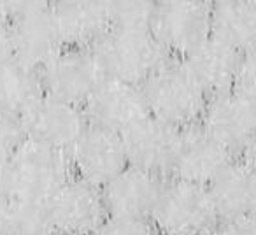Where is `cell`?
<instances>
[{
	"mask_svg": "<svg viewBox=\"0 0 256 235\" xmlns=\"http://www.w3.org/2000/svg\"><path fill=\"white\" fill-rule=\"evenodd\" d=\"M107 78L142 86L168 60L151 28L110 26L93 48Z\"/></svg>",
	"mask_w": 256,
	"mask_h": 235,
	"instance_id": "6da1fadb",
	"label": "cell"
},
{
	"mask_svg": "<svg viewBox=\"0 0 256 235\" xmlns=\"http://www.w3.org/2000/svg\"><path fill=\"white\" fill-rule=\"evenodd\" d=\"M150 116L178 130L198 125L209 95L181 60H168L142 84Z\"/></svg>",
	"mask_w": 256,
	"mask_h": 235,
	"instance_id": "7a4b0ae2",
	"label": "cell"
},
{
	"mask_svg": "<svg viewBox=\"0 0 256 235\" xmlns=\"http://www.w3.org/2000/svg\"><path fill=\"white\" fill-rule=\"evenodd\" d=\"M12 198L46 204L72 178L68 153L26 139L8 162Z\"/></svg>",
	"mask_w": 256,
	"mask_h": 235,
	"instance_id": "3957f363",
	"label": "cell"
},
{
	"mask_svg": "<svg viewBox=\"0 0 256 235\" xmlns=\"http://www.w3.org/2000/svg\"><path fill=\"white\" fill-rule=\"evenodd\" d=\"M150 221L162 235H207L220 214L207 186L168 178Z\"/></svg>",
	"mask_w": 256,
	"mask_h": 235,
	"instance_id": "277c9868",
	"label": "cell"
},
{
	"mask_svg": "<svg viewBox=\"0 0 256 235\" xmlns=\"http://www.w3.org/2000/svg\"><path fill=\"white\" fill-rule=\"evenodd\" d=\"M0 16L11 25L14 56L34 68H42L64 48L53 4L0 2Z\"/></svg>",
	"mask_w": 256,
	"mask_h": 235,
	"instance_id": "5b68a950",
	"label": "cell"
},
{
	"mask_svg": "<svg viewBox=\"0 0 256 235\" xmlns=\"http://www.w3.org/2000/svg\"><path fill=\"white\" fill-rule=\"evenodd\" d=\"M151 32L174 60H182L212 36V2H156Z\"/></svg>",
	"mask_w": 256,
	"mask_h": 235,
	"instance_id": "8992f818",
	"label": "cell"
},
{
	"mask_svg": "<svg viewBox=\"0 0 256 235\" xmlns=\"http://www.w3.org/2000/svg\"><path fill=\"white\" fill-rule=\"evenodd\" d=\"M44 93L84 107L107 79L93 48H62L40 68Z\"/></svg>",
	"mask_w": 256,
	"mask_h": 235,
	"instance_id": "52a82bcc",
	"label": "cell"
},
{
	"mask_svg": "<svg viewBox=\"0 0 256 235\" xmlns=\"http://www.w3.org/2000/svg\"><path fill=\"white\" fill-rule=\"evenodd\" d=\"M26 139L68 153L90 126L84 107L42 93L20 116Z\"/></svg>",
	"mask_w": 256,
	"mask_h": 235,
	"instance_id": "ba28073f",
	"label": "cell"
},
{
	"mask_svg": "<svg viewBox=\"0 0 256 235\" xmlns=\"http://www.w3.org/2000/svg\"><path fill=\"white\" fill-rule=\"evenodd\" d=\"M53 234L92 235L107 220L102 188L72 176L44 204Z\"/></svg>",
	"mask_w": 256,
	"mask_h": 235,
	"instance_id": "9c48e42d",
	"label": "cell"
},
{
	"mask_svg": "<svg viewBox=\"0 0 256 235\" xmlns=\"http://www.w3.org/2000/svg\"><path fill=\"white\" fill-rule=\"evenodd\" d=\"M200 126L234 156H240L256 136V100L235 88L209 96Z\"/></svg>",
	"mask_w": 256,
	"mask_h": 235,
	"instance_id": "30bf717a",
	"label": "cell"
},
{
	"mask_svg": "<svg viewBox=\"0 0 256 235\" xmlns=\"http://www.w3.org/2000/svg\"><path fill=\"white\" fill-rule=\"evenodd\" d=\"M72 176L104 188L128 167L123 139L120 134L90 123L78 142L68 150Z\"/></svg>",
	"mask_w": 256,
	"mask_h": 235,
	"instance_id": "8fae6325",
	"label": "cell"
},
{
	"mask_svg": "<svg viewBox=\"0 0 256 235\" xmlns=\"http://www.w3.org/2000/svg\"><path fill=\"white\" fill-rule=\"evenodd\" d=\"M84 112L92 125L120 136L150 116L142 86L110 78L86 102Z\"/></svg>",
	"mask_w": 256,
	"mask_h": 235,
	"instance_id": "7c38bea8",
	"label": "cell"
},
{
	"mask_svg": "<svg viewBox=\"0 0 256 235\" xmlns=\"http://www.w3.org/2000/svg\"><path fill=\"white\" fill-rule=\"evenodd\" d=\"M234 158L237 156L224 150L198 123L179 132L178 148L168 178L209 186Z\"/></svg>",
	"mask_w": 256,
	"mask_h": 235,
	"instance_id": "4fadbf2b",
	"label": "cell"
},
{
	"mask_svg": "<svg viewBox=\"0 0 256 235\" xmlns=\"http://www.w3.org/2000/svg\"><path fill=\"white\" fill-rule=\"evenodd\" d=\"M165 181L167 178L128 165L102 188L107 214L114 218L150 221Z\"/></svg>",
	"mask_w": 256,
	"mask_h": 235,
	"instance_id": "5bb4252c",
	"label": "cell"
},
{
	"mask_svg": "<svg viewBox=\"0 0 256 235\" xmlns=\"http://www.w3.org/2000/svg\"><path fill=\"white\" fill-rule=\"evenodd\" d=\"M179 132L153 116L144 118L121 136L128 165L168 179Z\"/></svg>",
	"mask_w": 256,
	"mask_h": 235,
	"instance_id": "9a60e30c",
	"label": "cell"
},
{
	"mask_svg": "<svg viewBox=\"0 0 256 235\" xmlns=\"http://www.w3.org/2000/svg\"><path fill=\"white\" fill-rule=\"evenodd\" d=\"M242 54L210 36L206 42L186 54L182 65L209 96L235 88Z\"/></svg>",
	"mask_w": 256,
	"mask_h": 235,
	"instance_id": "2e32d148",
	"label": "cell"
},
{
	"mask_svg": "<svg viewBox=\"0 0 256 235\" xmlns=\"http://www.w3.org/2000/svg\"><path fill=\"white\" fill-rule=\"evenodd\" d=\"M220 220H249L256 210V174L234 158L209 186Z\"/></svg>",
	"mask_w": 256,
	"mask_h": 235,
	"instance_id": "e0dca14e",
	"label": "cell"
},
{
	"mask_svg": "<svg viewBox=\"0 0 256 235\" xmlns=\"http://www.w3.org/2000/svg\"><path fill=\"white\" fill-rule=\"evenodd\" d=\"M54 18L64 48H95L109 32V4L104 2H56Z\"/></svg>",
	"mask_w": 256,
	"mask_h": 235,
	"instance_id": "ac0fdd59",
	"label": "cell"
},
{
	"mask_svg": "<svg viewBox=\"0 0 256 235\" xmlns=\"http://www.w3.org/2000/svg\"><path fill=\"white\" fill-rule=\"evenodd\" d=\"M212 36L240 54L256 51V2H212Z\"/></svg>",
	"mask_w": 256,
	"mask_h": 235,
	"instance_id": "d6986e66",
	"label": "cell"
},
{
	"mask_svg": "<svg viewBox=\"0 0 256 235\" xmlns=\"http://www.w3.org/2000/svg\"><path fill=\"white\" fill-rule=\"evenodd\" d=\"M44 93L40 70L12 58L0 65V110L22 116Z\"/></svg>",
	"mask_w": 256,
	"mask_h": 235,
	"instance_id": "ffe728a7",
	"label": "cell"
},
{
	"mask_svg": "<svg viewBox=\"0 0 256 235\" xmlns=\"http://www.w3.org/2000/svg\"><path fill=\"white\" fill-rule=\"evenodd\" d=\"M0 235H53L44 204L12 198L0 210Z\"/></svg>",
	"mask_w": 256,
	"mask_h": 235,
	"instance_id": "44dd1931",
	"label": "cell"
},
{
	"mask_svg": "<svg viewBox=\"0 0 256 235\" xmlns=\"http://www.w3.org/2000/svg\"><path fill=\"white\" fill-rule=\"evenodd\" d=\"M23 140L25 132L20 118L0 110V164H8Z\"/></svg>",
	"mask_w": 256,
	"mask_h": 235,
	"instance_id": "7402d4cb",
	"label": "cell"
},
{
	"mask_svg": "<svg viewBox=\"0 0 256 235\" xmlns=\"http://www.w3.org/2000/svg\"><path fill=\"white\" fill-rule=\"evenodd\" d=\"M92 235H156L151 221L107 216Z\"/></svg>",
	"mask_w": 256,
	"mask_h": 235,
	"instance_id": "603a6c76",
	"label": "cell"
},
{
	"mask_svg": "<svg viewBox=\"0 0 256 235\" xmlns=\"http://www.w3.org/2000/svg\"><path fill=\"white\" fill-rule=\"evenodd\" d=\"M235 90L248 95L249 98L256 100V51L242 54Z\"/></svg>",
	"mask_w": 256,
	"mask_h": 235,
	"instance_id": "cb8c5ba5",
	"label": "cell"
},
{
	"mask_svg": "<svg viewBox=\"0 0 256 235\" xmlns=\"http://www.w3.org/2000/svg\"><path fill=\"white\" fill-rule=\"evenodd\" d=\"M207 235H256L251 220H220Z\"/></svg>",
	"mask_w": 256,
	"mask_h": 235,
	"instance_id": "d4e9b609",
	"label": "cell"
},
{
	"mask_svg": "<svg viewBox=\"0 0 256 235\" xmlns=\"http://www.w3.org/2000/svg\"><path fill=\"white\" fill-rule=\"evenodd\" d=\"M14 58V46H12L11 25L8 20L0 16V65Z\"/></svg>",
	"mask_w": 256,
	"mask_h": 235,
	"instance_id": "484cf974",
	"label": "cell"
},
{
	"mask_svg": "<svg viewBox=\"0 0 256 235\" xmlns=\"http://www.w3.org/2000/svg\"><path fill=\"white\" fill-rule=\"evenodd\" d=\"M12 200L11 182H9L8 164H0V210Z\"/></svg>",
	"mask_w": 256,
	"mask_h": 235,
	"instance_id": "4316f807",
	"label": "cell"
},
{
	"mask_svg": "<svg viewBox=\"0 0 256 235\" xmlns=\"http://www.w3.org/2000/svg\"><path fill=\"white\" fill-rule=\"evenodd\" d=\"M238 158H242V160L248 164V167L256 174V136H254V139L246 146V150L242 151Z\"/></svg>",
	"mask_w": 256,
	"mask_h": 235,
	"instance_id": "83f0119b",
	"label": "cell"
},
{
	"mask_svg": "<svg viewBox=\"0 0 256 235\" xmlns=\"http://www.w3.org/2000/svg\"><path fill=\"white\" fill-rule=\"evenodd\" d=\"M249 220H251V223L254 224V228H256V210H254V214H252V216L249 218Z\"/></svg>",
	"mask_w": 256,
	"mask_h": 235,
	"instance_id": "f1b7e54d",
	"label": "cell"
},
{
	"mask_svg": "<svg viewBox=\"0 0 256 235\" xmlns=\"http://www.w3.org/2000/svg\"><path fill=\"white\" fill-rule=\"evenodd\" d=\"M53 235H67V234H53Z\"/></svg>",
	"mask_w": 256,
	"mask_h": 235,
	"instance_id": "f546056e",
	"label": "cell"
},
{
	"mask_svg": "<svg viewBox=\"0 0 256 235\" xmlns=\"http://www.w3.org/2000/svg\"><path fill=\"white\" fill-rule=\"evenodd\" d=\"M156 235H162V234H156Z\"/></svg>",
	"mask_w": 256,
	"mask_h": 235,
	"instance_id": "4dcf8cb0",
	"label": "cell"
}]
</instances>
